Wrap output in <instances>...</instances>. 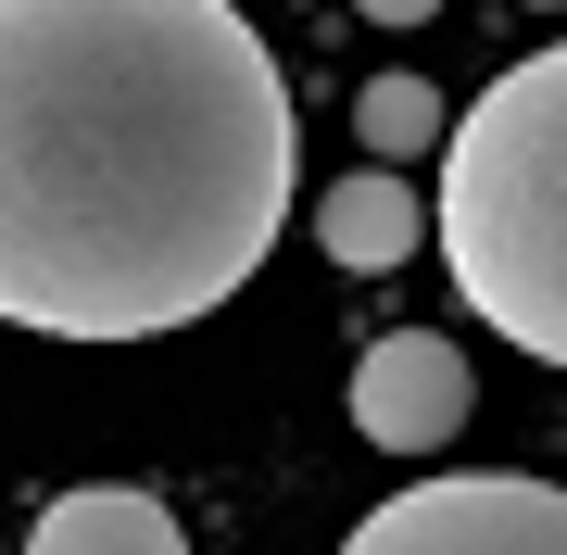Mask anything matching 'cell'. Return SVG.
I'll return each instance as SVG.
<instances>
[{
    "instance_id": "1",
    "label": "cell",
    "mask_w": 567,
    "mask_h": 555,
    "mask_svg": "<svg viewBox=\"0 0 567 555\" xmlns=\"http://www.w3.org/2000/svg\"><path fill=\"white\" fill-rule=\"evenodd\" d=\"M278 227L290 89L240 0H0V329H189Z\"/></svg>"
},
{
    "instance_id": "2",
    "label": "cell",
    "mask_w": 567,
    "mask_h": 555,
    "mask_svg": "<svg viewBox=\"0 0 567 555\" xmlns=\"http://www.w3.org/2000/svg\"><path fill=\"white\" fill-rule=\"evenodd\" d=\"M429 240L480 329L567 367V39L505 63L442 140V203Z\"/></svg>"
},
{
    "instance_id": "3",
    "label": "cell",
    "mask_w": 567,
    "mask_h": 555,
    "mask_svg": "<svg viewBox=\"0 0 567 555\" xmlns=\"http://www.w3.org/2000/svg\"><path fill=\"white\" fill-rule=\"evenodd\" d=\"M341 555H567V493L555 480H505V467L416 480V493L365 505Z\"/></svg>"
},
{
    "instance_id": "4",
    "label": "cell",
    "mask_w": 567,
    "mask_h": 555,
    "mask_svg": "<svg viewBox=\"0 0 567 555\" xmlns=\"http://www.w3.org/2000/svg\"><path fill=\"white\" fill-rule=\"evenodd\" d=\"M353 430L379 454H442L466 430V353L442 329H379L353 353Z\"/></svg>"
},
{
    "instance_id": "5",
    "label": "cell",
    "mask_w": 567,
    "mask_h": 555,
    "mask_svg": "<svg viewBox=\"0 0 567 555\" xmlns=\"http://www.w3.org/2000/svg\"><path fill=\"white\" fill-rule=\"evenodd\" d=\"M416 240H429V203H416L391 165H353L341 189H316V253H328V266L379 278V266H404Z\"/></svg>"
},
{
    "instance_id": "6",
    "label": "cell",
    "mask_w": 567,
    "mask_h": 555,
    "mask_svg": "<svg viewBox=\"0 0 567 555\" xmlns=\"http://www.w3.org/2000/svg\"><path fill=\"white\" fill-rule=\"evenodd\" d=\"M25 555H189V543H177V517H164L152 493H126V480H89V493L39 505Z\"/></svg>"
},
{
    "instance_id": "7",
    "label": "cell",
    "mask_w": 567,
    "mask_h": 555,
    "mask_svg": "<svg viewBox=\"0 0 567 555\" xmlns=\"http://www.w3.org/2000/svg\"><path fill=\"white\" fill-rule=\"evenodd\" d=\"M353 126H365V152H379V165H391V152L416 165V152L454 140V114H442V89H429V76H379V89L353 102Z\"/></svg>"
},
{
    "instance_id": "8",
    "label": "cell",
    "mask_w": 567,
    "mask_h": 555,
    "mask_svg": "<svg viewBox=\"0 0 567 555\" xmlns=\"http://www.w3.org/2000/svg\"><path fill=\"white\" fill-rule=\"evenodd\" d=\"M365 13H379V25H429L442 0H365Z\"/></svg>"
},
{
    "instance_id": "9",
    "label": "cell",
    "mask_w": 567,
    "mask_h": 555,
    "mask_svg": "<svg viewBox=\"0 0 567 555\" xmlns=\"http://www.w3.org/2000/svg\"><path fill=\"white\" fill-rule=\"evenodd\" d=\"M529 13H567V0H529Z\"/></svg>"
}]
</instances>
